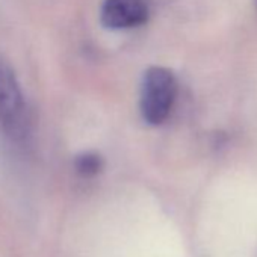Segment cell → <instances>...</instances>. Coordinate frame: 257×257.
<instances>
[{"label": "cell", "mask_w": 257, "mask_h": 257, "mask_svg": "<svg viewBox=\"0 0 257 257\" xmlns=\"http://www.w3.org/2000/svg\"><path fill=\"white\" fill-rule=\"evenodd\" d=\"M176 91V79L170 70L164 67L147 70L141 88V112L149 124L158 125L168 118Z\"/></svg>", "instance_id": "cell-1"}, {"label": "cell", "mask_w": 257, "mask_h": 257, "mask_svg": "<svg viewBox=\"0 0 257 257\" xmlns=\"http://www.w3.org/2000/svg\"><path fill=\"white\" fill-rule=\"evenodd\" d=\"M149 19L144 0H106L101 8V23L107 29H131Z\"/></svg>", "instance_id": "cell-3"}, {"label": "cell", "mask_w": 257, "mask_h": 257, "mask_svg": "<svg viewBox=\"0 0 257 257\" xmlns=\"http://www.w3.org/2000/svg\"><path fill=\"white\" fill-rule=\"evenodd\" d=\"M255 7H257V0H255Z\"/></svg>", "instance_id": "cell-5"}, {"label": "cell", "mask_w": 257, "mask_h": 257, "mask_svg": "<svg viewBox=\"0 0 257 257\" xmlns=\"http://www.w3.org/2000/svg\"><path fill=\"white\" fill-rule=\"evenodd\" d=\"M103 168V159L95 153H83L76 158V170L83 177H92Z\"/></svg>", "instance_id": "cell-4"}, {"label": "cell", "mask_w": 257, "mask_h": 257, "mask_svg": "<svg viewBox=\"0 0 257 257\" xmlns=\"http://www.w3.org/2000/svg\"><path fill=\"white\" fill-rule=\"evenodd\" d=\"M0 122L5 131L19 137L25 127V101L16 73L0 58Z\"/></svg>", "instance_id": "cell-2"}]
</instances>
